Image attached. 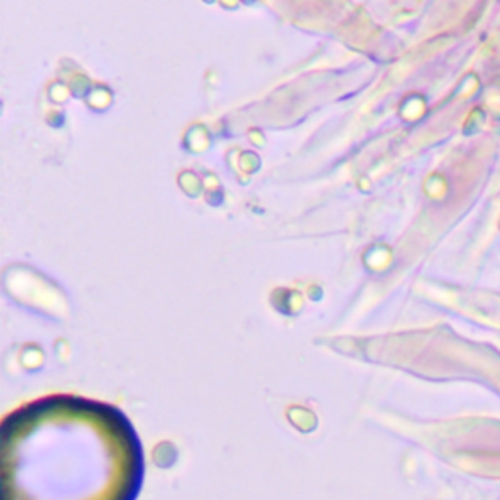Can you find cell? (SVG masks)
Listing matches in <instances>:
<instances>
[{"instance_id":"obj_1","label":"cell","mask_w":500,"mask_h":500,"mask_svg":"<svg viewBox=\"0 0 500 500\" xmlns=\"http://www.w3.org/2000/svg\"><path fill=\"white\" fill-rule=\"evenodd\" d=\"M143 448L115 406L49 395L0 428V500H135Z\"/></svg>"}]
</instances>
